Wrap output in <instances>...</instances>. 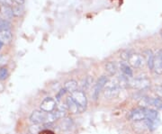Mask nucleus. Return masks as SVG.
Instances as JSON below:
<instances>
[{
	"mask_svg": "<svg viewBox=\"0 0 162 134\" xmlns=\"http://www.w3.org/2000/svg\"><path fill=\"white\" fill-rule=\"evenodd\" d=\"M120 82L117 79L108 81L105 86L106 90L104 91V96L108 99L117 97L120 93Z\"/></svg>",
	"mask_w": 162,
	"mask_h": 134,
	"instance_id": "obj_1",
	"label": "nucleus"
},
{
	"mask_svg": "<svg viewBox=\"0 0 162 134\" xmlns=\"http://www.w3.org/2000/svg\"><path fill=\"white\" fill-rule=\"evenodd\" d=\"M30 121L34 124L49 123V113H46L42 110L33 111L30 115Z\"/></svg>",
	"mask_w": 162,
	"mask_h": 134,
	"instance_id": "obj_2",
	"label": "nucleus"
},
{
	"mask_svg": "<svg viewBox=\"0 0 162 134\" xmlns=\"http://www.w3.org/2000/svg\"><path fill=\"white\" fill-rule=\"evenodd\" d=\"M128 85L132 88L143 90V89H146L150 86V81L147 77H137V79L128 80Z\"/></svg>",
	"mask_w": 162,
	"mask_h": 134,
	"instance_id": "obj_3",
	"label": "nucleus"
},
{
	"mask_svg": "<svg viewBox=\"0 0 162 134\" xmlns=\"http://www.w3.org/2000/svg\"><path fill=\"white\" fill-rule=\"evenodd\" d=\"M70 96L78 105L80 112H82L86 109V104H88V99H86V96L83 91H79V90L75 91L74 93L71 94Z\"/></svg>",
	"mask_w": 162,
	"mask_h": 134,
	"instance_id": "obj_4",
	"label": "nucleus"
},
{
	"mask_svg": "<svg viewBox=\"0 0 162 134\" xmlns=\"http://www.w3.org/2000/svg\"><path fill=\"white\" fill-rule=\"evenodd\" d=\"M108 82V79L106 76H102L98 79L96 84L94 86L93 92H92V96H93L94 100H97L98 96H99V93L102 91V89L106 86Z\"/></svg>",
	"mask_w": 162,
	"mask_h": 134,
	"instance_id": "obj_5",
	"label": "nucleus"
},
{
	"mask_svg": "<svg viewBox=\"0 0 162 134\" xmlns=\"http://www.w3.org/2000/svg\"><path fill=\"white\" fill-rule=\"evenodd\" d=\"M127 118L130 120H133L134 121H140L146 119V112L145 108L140 107L132 110L127 114Z\"/></svg>",
	"mask_w": 162,
	"mask_h": 134,
	"instance_id": "obj_6",
	"label": "nucleus"
},
{
	"mask_svg": "<svg viewBox=\"0 0 162 134\" xmlns=\"http://www.w3.org/2000/svg\"><path fill=\"white\" fill-rule=\"evenodd\" d=\"M40 110L46 112V113H52L57 108L56 101L51 97H46L40 105Z\"/></svg>",
	"mask_w": 162,
	"mask_h": 134,
	"instance_id": "obj_7",
	"label": "nucleus"
},
{
	"mask_svg": "<svg viewBox=\"0 0 162 134\" xmlns=\"http://www.w3.org/2000/svg\"><path fill=\"white\" fill-rule=\"evenodd\" d=\"M129 64L133 67V68H141L144 65V57L141 54L138 53H132V55L130 57L128 60Z\"/></svg>",
	"mask_w": 162,
	"mask_h": 134,
	"instance_id": "obj_8",
	"label": "nucleus"
},
{
	"mask_svg": "<svg viewBox=\"0 0 162 134\" xmlns=\"http://www.w3.org/2000/svg\"><path fill=\"white\" fill-rule=\"evenodd\" d=\"M60 130L66 131L71 129V127L73 126V121L71 118H68V117H64V118H61L60 121L58 123Z\"/></svg>",
	"mask_w": 162,
	"mask_h": 134,
	"instance_id": "obj_9",
	"label": "nucleus"
},
{
	"mask_svg": "<svg viewBox=\"0 0 162 134\" xmlns=\"http://www.w3.org/2000/svg\"><path fill=\"white\" fill-rule=\"evenodd\" d=\"M66 104L68 110L70 112L71 114H78L80 112V109L78 107V105L76 104V102L72 99L71 96H68L66 100Z\"/></svg>",
	"mask_w": 162,
	"mask_h": 134,
	"instance_id": "obj_10",
	"label": "nucleus"
},
{
	"mask_svg": "<svg viewBox=\"0 0 162 134\" xmlns=\"http://www.w3.org/2000/svg\"><path fill=\"white\" fill-rule=\"evenodd\" d=\"M119 68L120 70L123 72V74L127 77H131L133 76V73H132V69H131L130 65L127 64L125 61H122V62L119 63Z\"/></svg>",
	"mask_w": 162,
	"mask_h": 134,
	"instance_id": "obj_11",
	"label": "nucleus"
},
{
	"mask_svg": "<svg viewBox=\"0 0 162 134\" xmlns=\"http://www.w3.org/2000/svg\"><path fill=\"white\" fill-rule=\"evenodd\" d=\"M153 70L155 71L156 74H159V75L162 74V60H161V58L158 52H157V54H155Z\"/></svg>",
	"mask_w": 162,
	"mask_h": 134,
	"instance_id": "obj_12",
	"label": "nucleus"
},
{
	"mask_svg": "<svg viewBox=\"0 0 162 134\" xmlns=\"http://www.w3.org/2000/svg\"><path fill=\"white\" fill-rule=\"evenodd\" d=\"M12 32H10V30H5L0 32V42H2L3 44H7L12 40Z\"/></svg>",
	"mask_w": 162,
	"mask_h": 134,
	"instance_id": "obj_13",
	"label": "nucleus"
},
{
	"mask_svg": "<svg viewBox=\"0 0 162 134\" xmlns=\"http://www.w3.org/2000/svg\"><path fill=\"white\" fill-rule=\"evenodd\" d=\"M78 82L75 80H68L64 84V89L66 90V92L70 93V94L78 90Z\"/></svg>",
	"mask_w": 162,
	"mask_h": 134,
	"instance_id": "obj_14",
	"label": "nucleus"
},
{
	"mask_svg": "<svg viewBox=\"0 0 162 134\" xmlns=\"http://www.w3.org/2000/svg\"><path fill=\"white\" fill-rule=\"evenodd\" d=\"M106 71L110 75H115L117 72V69H118V67H117V64L114 62V61H108L106 64Z\"/></svg>",
	"mask_w": 162,
	"mask_h": 134,
	"instance_id": "obj_15",
	"label": "nucleus"
},
{
	"mask_svg": "<svg viewBox=\"0 0 162 134\" xmlns=\"http://www.w3.org/2000/svg\"><path fill=\"white\" fill-rule=\"evenodd\" d=\"M145 55H146V57H147V64H148L149 69L150 70H153L155 55L153 54V52L150 51V50H148V51H145Z\"/></svg>",
	"mask_w": 162,
	"mask_h": 134,
	"instance_id": "obj_16",
	"label": "nucleus"
},
{
	"mask_svg": "<svg viewBox=\"0 0 162 134\" xmlns=\"http://www.w3.org/2000/svg\"><path fill=\"white\" fill-rule=\"evenodd\" d=\"M145 112H146V119L151 120V121H155L158 120V112L155 111L153 109H149V108H145Z\"/></svg>",
	"mask_w": 162,
	"mask_h": 134,
	"instance_id": "obj_17",
	"label": "nucleus"
},
{
	"mask_svg": "<svg viewBox=\"0 0 162 134\" xmlns=\"http://www.w3.org/2000/svg\"><path fill=\"white\" fill-rule=\"evenodd\" d=\"M2 14L5 16L7 18H11L12 16L14 15L13 14V9L11 8L10 7H5L4 5V7L2 9Z\"/></svg>",
	"mask_w": 162,
	"mask_h": 134,
	"instance_id": "obj_18",
	"label": "nucleus"
},
{
	"mask_svg": "<svg viewBox=\"0 0 162 134\" xmlns=\"http://www.w3.org/2000/svg\"><path fill=\"white\" fill-rule=\"evenodd\" d=\"M132 52L131 50H125V51H123L121 52V58H122V59H123V61H128L129 60V59H130V57L132 55Z\"/></svg>",
	"mask_w": 162,
	"mask_h": 134,
	"instance_id": "obj_19",
	"label": "nucleus"
},
{
	"mask_svg": "<svg viewBox=\"0 0 162 134\" xmlns=\"http://www.w3.org/2000/svg\"><path fill=\"white\" fill-rule=\"evenodd\" d=\"M12 9H13V14L15 16H20L24 13V7H23V5H15Z\"/></svg>",
	"mask_w": 162,
	"mask_h": 134,
	"instance_id": "obj_20",
	"label": "nucleus"
},
{
	"mask_svg": "<svg viewBox=\"0 0 162 134\" xmlns=\"http://www.w3.org/2000/svg\"><path fill=\"white\" fill-rule=\"evenodd\" d=\"M11 27V24L7 20H0V32L5 30H9Z\"/></svg>",
	"mask_w": 162,
	"mask_h": 134,
	"instance_id": "obj_21",
	"label": "nucleus"
},
{
	"mask_svg": "<svg viewBox=\"0 0 162 134\" xmlns=\"http://www.w3.org/2000/svg\"><path fill=\"white\" fill-rule=\"evenodd\" d=\"M8 76V71L7 69L5 68H3V67H1L0 68V80H4Z\"/></svg>",
	"mask_w": 162,
	"mask_h": 134,
	"instance_id": "obj_22",
	"label": "nucleus"
},
{
	"mask_svg": "<svg viewBox=\"0 0 162 134\" xmlns=\"http://www.w3.org/2000/svg\"><path fill=\"white\" fill-rule=\"evenodd\" d=\"M0 3L4 5L5 7H11V5H13V4H15L14 0H0Z\"/></svg>",
	"mask_w": 162,
	"mask_h": 134,
	"instance_id": "obj_23",
	"label": "nucleus"
},
{
	"mask_svg": "<svg viewBox=\"0 0 162 134\" xmlns=\"http://www.w3.org/2000/svg\"><path fill=\"white\" fill-rule=\"evenodd\" d=\"M155 93L158 94V96L159 98H162V86H156V91Z\"/></svg>",
	"mask_w": 162,
	"mask_h": 134,
	"instance_id": "obj_24",
	"label": "nucleus"
},
{
	"mask_svg": "<svg viewBox=\"0 0 162 134\" xmlns=\"http://www.w3.org/2000/svg\"><path fill=\"white\" fill-rule=\"evenodd\" d=\"M7 59L5 58V56L0 55V68H1L3 65H5V63H7Z\"/></svg>",
	"mask_w": 162,
	"mask_h": 134,
	"instance_id": "obj_25",
	"label": "nucleus"
},
{
	"mask_svg": "<svg viewBox=\"0 0 162 134\" xmlns=\"http://www.w3.org/2000/svg\"><path fill=\"white\" fill-rule=\"evenodd\" d=\"M38 134H55L52 131L50 130H48V129H44V130H42L40 131Z\"/></svg>",
	"mask_w": 162,
	"mask_h": 134,
	"instance_id": "obj_26",
	"label": "nucleus"
},
{
	"mask_svg": "<svg viewBox=\"0 0 162 134\" xmlns=\"http://www.w3.org/2000/svg\"><path fill=\"white\" fill-rule=\"evenodd\" d=\"M66 93V90H65V89L64 88H63V89H61V90L59 92V93H58L57 94V96H56V98H57V100H60V97L63 96V94H64Z\"/></svg>",
	"mask_w": 162,
	"mask_h": 134,
	"instance_id": "obj_27",
	"label": "nucleus"
},
{
	"mask_svg": "<svg viewBox=\"0 0 162 134\" xmlns=\"http://www.w3.org/2000/svg\"><path fill=\"white\" fill-rule=\"evenodd\" d=\"M158 53L159 54V56H160V58H161V60H162V50H159V51H158Z\"/></svg>",
	"mask_w": 162,
	"mask_h": 134,
	"instance_id": "obj_28",
	"label": "nucleus"
},
{
	"mask_svg": "<svg viewBox=\"0 0 162 134\" xmlns=\"http://www.w3.org/2000/svg\"><path fill=\"white\" fill-rule=\"evenodd\" d=\"M3 45H4V44L2 42H0V50H1V48L3 47Z\"/></svg>",
	"mask_w": 162,
	"mask_h": 134,
	"instance_id": "obj_29",
	"label": "nucleus"
},
{
	"mask_svg": "<svg viewBox=\"0 0 162 134\" xmlns=\"http://www.w3.org/2000/svg\"><path fill=\"white\" fill-rule=\"evenodd\" d=\"M160 35H161V38H162V31H161V32H160Z\"/></svg>",
	"mask_w": 162,
	"mask_h": 134,
	"instance_id": "obj_30",
	"label": "nucleus"
},
{
	"mask_svg": "<svg viewBox=\"0 0 162 134\" xmlns=\"http://www.w3.org/2000/svg\"><path fill=\"white\" fill-rule=\"evenodd\" d=\"M160 109H162V105H161V106H160Z\"/></svg>",
	"mask_w": 162,
	"mask_h": 134,
	"instance_id": "obj_31",
	"label": "nucleus"
}]
</instances>
